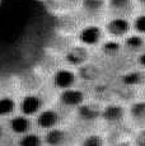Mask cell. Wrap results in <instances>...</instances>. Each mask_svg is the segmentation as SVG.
<instances>
[{
	"mask_svg": "<svg viewBox=\"0 0 145 146\" xmlns=\"http://www.w3.org/2000/svg\"><path fill=\"white\" fill-rule=\"evenodd\" d=\"M106 38L104 32H103L102 24L97 22H89L79 28L76 33L78 43L93 50L101 44V42Z\"/></svg>",
	"mask_w": 145,
	"mask_h": 146,
	"instance_id": "cell-1",
	"label": "cell"
},
{
	"mask_svg": "<svg viewBox=\"0 0 145 146\" xmlns=\"http://www.w3.org/2000/svg\"><path fill=\"white\" fill-rule=\"evenodd\" d=\"M64 121L63 108H54V107H43L35 117H33V125L35 128L40 130L41 132L47 131L50 128L61 126Z\"/></svg>",
	"mask_w": 145,
	"mask_h": 146,
	"instance_id": "cell-2",
	"label": "cell"
},
{
	"mask_svg": "<svg viewBox=\"0 0 145 146\" xmlns=\"http://www.w3.org/2000/svg\"><path fill=\"white\" fill-rule=\"evenodd\" d=\"M102 27L106 37L113 40L121 41L129 33H131L130 18H125V17H106Z\"/></svg>",
	"mask_w": 145,
	"mask_h": 146,
	"instance_id": "cell-3",
	"label": "cell"
},
{
	"mask_svg": "<svg viewBox=\"0 0 145 146\" xmlns=\"http://www.w3.org/2000/svg\"><path fill=\"white\" fill-rule=\"evenodd\" d=\"M92 56V50L88 47L83 46L80 43L71 44L70 47L65 50L63 55V61L64 66L71 67V69H78L82 65L87 64L90 61Z\"/></svg>",
	"mask_w": 145,
	"mask_h": 146,
	"instance_id": "cell-4",
	"label": "cell"
},
{
	"mask_svg": "<svg viewBox=\"0 0 145 146\" xmlns=\"http://www.w3.org/2000/svg\"><path fill=\"white\" fill-rule=\"evenodd\" d=\"M88 100V95L83 89L72 86V88L59 90L57 94V104L63 109H72L78 108L80 104Z\"/></svg>",
	"mask_w": 145,
	"mask_h": 146,
	"instance_id": "cell-5",
	"label": "cell"
},
{
	"mask_svg": "<svg viewBox=\"0 0 145 146\" xmlns=\"http://www.w3.org/2000/svg\"><path fill=\"white\" fill-rule=\"evenodd\" d=\"M45 104V97L38 93H27L22 95L19 100H17V108L19 113L32 118L43 107H46Z\"/></svg>",
	"mask_w": 145,
	"mask_h": 146,
	"instance_id": "cell-6",
	"label": "cell"
},
{
	"mask_svg": "<svg viewBox=\"0 0 145 146\" xmlns=\"http://www.w3.org/2000/svg\"><path fill=\"white\" fill-rule=\"evenodd\" d=\"M78 83H79V78H78L76 70L68 66L59 67L51 75V84L57 92L76 86Z\"/></svg>",
	"mask_w": 145,
	"mask_h": 146,
	"instance_id": "cell-7",
	"label": "cell"
},
{
	"mask_svg": "<svg viewBox=\"0 0 145 146\" xmlns=\"http://www.w3.org/2000/svg\"><path fill=\"white\" fill-rule=\"evenodd\" d=\"M5 127H7V132L14 135L17 137L35 130L32 117L24 116L19 112H17L9 118L5 119Z\"/></svg>",
	"mask_w": 145,
	"mask_h": 146,
	"instance_id": "cell-8",
	"label": "cell"
},
{
	"mask_svg": "<svg viewBox=\"0 0 145 146\" xmlns=\"http://www.w3.org/2000/svg\"><path fill=\"white\" fill-rule=\"evenodd\" d=\"M45 146H70L72 142V135L66 127L57 126L42 132Z\"/></svg>",
	"mask_w": 145,
	"mask_h": 146,
	"instance_id": "cell-9",
	"label": "cell"
},
{
	"mask_svg": "<svg viewBox=\"0 0 145 146\" xmlns=\"http://www.w3.org/2000/svg\"><path fill=\"white\" fill-rule=\"evenodd\" d=\"M138 10L134 0H106V17L131 18Z\"/></svg>",
	"mask_w": 145,
	"mask_h": 146,
	"instance_id": "cell-10",
	"label": "cell"
},
{
	"mask_svg": "<svg viewBox=\"0 0 145 146\" xmlns=\"http://www.w3.org/2000/svg\"><path fill=\"white\" fill-rule=\"evenodd\" d=\"M127 118L126 116V107L121 103H107L102 106L101 108V117L99 119L108 125H120Z\"/></svg>",
	"mask_w": 145,
	"mask_h": 146,
	"instance_id": "cell-11",
	"label": "cell"
},
{
	"mask_svg": "<svg viewBox=\"0 0 145 146\" xmlns=\"http://www.w3.org/2000/svg\"><path fill=\"white\" fill-rule=\"evenodd\" d=\"M78 9L89 22H96L94 19L106 17V0H82Z\"/></svg>",
	"mask_w": 145,
	"mask_h": 146,
	"instance_id": "cell-12",
	"label": "cell"
},
{
	"mask_svg": "<svg viewBox=\"0 0 145 146\" xmlns=\"http://www.w3.org/2000/svg\"><path fill=\"white\" fill-rule=\"evenodd\" d=\"M101 106L94 104L90 102H84L80 104L78 108H75V114H76L78 119L83 123H94L99 119L101 117Z\"/></svg>",
	"mask_w": 145,
	"mask_h": 146,
	"instance_id": "cell-13",
	"label": "cell"
},
{
	"mask_svg": "<svg viewBox=\"0 0 145 146\" xmlns=\"http://www.w3.org/2000/svg\"><path fill=\"white\" fill-rule=\"evenodd\" d=\"M122 50L130 55H138L140 52H145V37L138 33H129L126 37L121 40Z\"/></svg>",
	"mask_w": 145,
	"mask_h": 146,
	"instance_id": "cell-14",
	"label": "cell"
},
{
	"mask_svg": "<svg viewBox=\"0 0 145 146\" xmlns=\"http://www.w3.org/2000/svg\"><path fill=\"white\" fill-rule=\"evenodd\" d=\"M145 79V74L144 70L141 69H132L130 71H126L121 75L120 81H121L122 88H127V89H136L143 86Z\"/></svg>",
	"mask_w": 145,
	"mask_h": 146,
	"instance_id": "cell-15",
	"label": "cell"
},
{
	"mask_svg": "<svg viewBox=\"0 0 145 146\" xmlns=\"http://www.w3.org/2000/svg\"><path fill=\"white\" fill-rule=\"evenodd\" d=\"M126 116L135 125L143 127L145 121V102L144 99H134L129 106L126 107Z\"/></svg>",
	"mask_w": 145,
	"mask_h": 146,
	"instance_id": "cell-16",
	"label": "cell"
},
{
	"mask_svg": "<svg viewBox=\"0 0 145 146\" xmlns=\"http://www.w3.org/2000/svg\"><path fill=\"white\" fill-rule=\"evenodd\" d=\"M97 48H98L99 52H101L102 55L104 56V57H107V58L118 57V56L124 52L121 41L120 40H113V38H108V37H106Z\"/></svg>",
	"mask_w": 145,
	"mask_h": 146,
	"instance_id": "cell-17",
	"label": "cell"
},
{
	"mask_svg": "<svg viewBox=\"0 0 145 146\" xmlns=\"http://www.w3.org/2000/svg\"><path fill=\"white\" fill-rule=\"evenodd\" d=\"M18 112L17 100L12 95H0V119H7Z\"/></svg>",
	"mask_w": 145,
	"mask_h": 146,
	"instance_id": "cell-18",
	"label": "cell"
},
{
	"mask_svg": "<svg viewBox=\"0 0 145 146\" xmlns=\"http://www.w3.org/2000/svg\"><path fill=\"white\" fill-rule=\"evenodd\" d=\"M76 70V74L79 80H85V81H94L97 80L99 76H101V69H99L97 65H93L90 64V61L84 65H82L80 67H78Z\"/></svg>",
	"mask_w": 145,
	"mask_h": 146,
	"instance_id": "cell-19",
	"label": "cell"
},
{
	"mask_svg": "<svg viewBox=\"0 0 145 146\" xmlns=\"http://www.w3.org/2000/svg\"><path fill=\"white\" fill-rule=\"evenodd\" d=\"M15 146H45L42 133L36 132L35 130L17 137Z\"/></svg>",
	"mask_w": 145,
	"mask_h": 146,
	"instance_id": "cell-20",
	"label": "cell"
},
{
	"mask_svg": "<svg viewBox=\"0 0 145 146\" xmlns=\"http://www.w3.org/2000/svg\"><path fill=\"white\" fill-rule=\"evenodd\" d=\"M131 32L145 36V13L144 10H138L130 18Z\"/></svg>",
	"mask_w": 145,
	"mask_h": 146,
	"instance_id": "cell-21",
	"label": "cell"
},
{
	"mask_svg": "<svg viewBox=\"0 0 145 146\" xmlns=\"http://www.w3.org/2000/svg\"><path fill=\"white\" fill-rule=\"evenodd\" d=\"M78 146H106V139L99 133H88L80 139Z\"/></svg>",
	"mask_w": 145,
	"mask_h": 146,
	"instance_id": "cell-22",
	"label": "cell"
},
{
	"mask_svg": "<svg viewBox=\"0 0 145 146\" xmlns=\"http://www.w3.org/2000/svg\"><path fill=\"white\" fill-rule=\"evenodd\" d=\"M134 146H145V132L143 127H139V131L134 136Z\"/></svg>",
	"mask_w": 145,
	"mask_h": 146,
	"instance_id": "cell-23",
	"label": "cell"
},
{
	"mask_svg": "<svg viewBox=\"0 0 145 146\" xmlns=\"http://www.w3.org/2000/svg\"><path fill=\"white\" fill-rule=\"evenodd\" d=\"M61 7H68V8H78V5L82 3V0H59Z\"/></svg>",
	"mask_w": 145,
	"mask_h": 146,
	"instance_id": "cell-24",
	"label": "cell"
},
{
	"mask_svg": "<svg viewBox=\"0 0 145 146\" xmlns=\"http://www.w3.org/2000/svg\"><path fill=\"white\" fill-rule=\"evenodd\" d=\"M5 136H7V127H5V123L0 121V142L4 140Z\"/></svg>",
	"mask_w": 145,
	"mask_h": 146,
	"instance_id": "cell-25",
	"label": "cell"
},
{
	"mask_svg": "<svg viewBox=\"0 0 145 146\" xmlns=\"http://www.w3.org/2000/svg\"><path fill=\"white\" fill-rule=\"evenodd\" d=\"M134 3L136 4L139 10H144V7H145V0H134Z\"/></svg>",
	"mask_w": 145,
	"mask_h": 146,
	"instance_id": "cell-26",
	"label": "cell"
}]
</instances>
